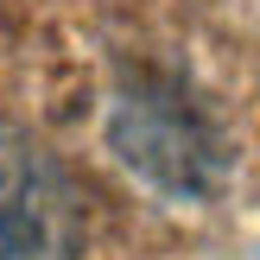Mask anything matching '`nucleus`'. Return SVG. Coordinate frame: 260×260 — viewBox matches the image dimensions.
Instances as JSON below:
<instances>
[{"label":"nucleus","mask_w":260,"mask_h":260,"mask_svg":"<svg viewBox=\"0 0 260 260\" xmlns=\"http://www.w3.org/2000/svg\"><path fill=\"white\" fill-rule=\"evenodd\" d=\"M108 146L127 159L140 184L165 190V197H216L229 184V140L210 121L184 83L159 70H140L114 89L108 102Z\"/></svg>","instance_id":"1"},{"label":"nucleus","mask_w":260,"mask_h":260,"mask_svg":"<svg viewBox=\"0 0 260 260\" xmlns=\"http://www.w3.org/2000/svg\"><path fill=\"white\" fill-rule=\"evenodd\" d=\"M89 197L51 140L0 121V260H83Z\"/></svg>","instance_id":"2"},{"label":"nucleus","mask_w":260,"mask_h":260,"mask_svg":"<svg viewBox=\"0 0 260 260\" xmlns=\"http://www.w3.org/2000/svg\"><path fill=\"white\" fill-rule=\"evenodd\" d=\"M235 260H260V248H248V254H235Z\"/></svg>","instance_id":"3"}]
</instances>
